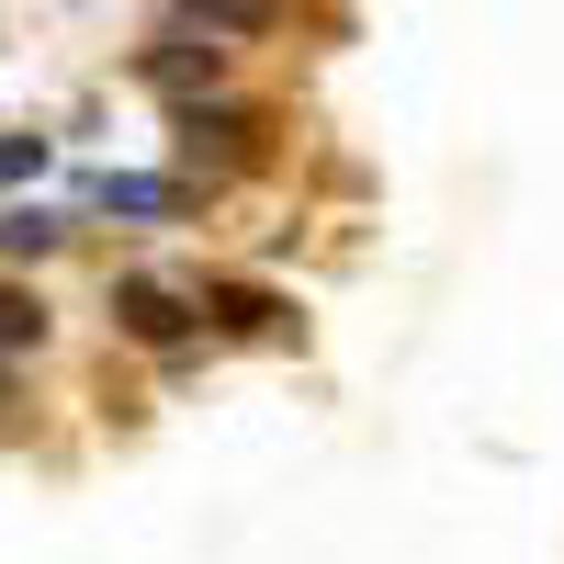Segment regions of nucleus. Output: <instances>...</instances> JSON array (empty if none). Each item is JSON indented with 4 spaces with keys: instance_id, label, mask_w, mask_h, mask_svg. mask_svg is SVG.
Wrapping results in <instances>:
<instances>
[{
    "instance_id": "obj_1",
    "label": "nucleus",
    "mask_w": 564,
    "mask_h": 564,
    "mask_svg": "<svg viewBox=\"0 0 564 564\" xmlns=\"http://www.w3.org/2000/svg\"><path fill=\"white\" fill-rule=\"evenodd\" d=\"M193 316H204V294H193V282H170V271H124V282H113V327H124V339H148V350H181V339H193Z\"/></svg>"
},
{
    "instance_id": "obj_2",
    "label": "nucleus",
    "mask_w": 564,
    "mask_h": 564,
    "mask_svg": "<svg viewBox=\"0 0 564 564\" xmlns=\"http://www.w3.org/2000/svg\"><path fill=\"white\" fill-rule=\"evenodd\" d=\"M90 204H102V215H135V226H159V215H181V181H159V170H102V181H90Z\"/></svg>"
},
{
    "instance_id": "obj_3",
    "label": "nucleus",
    "mask_w": 564,
    "mask_h": 564,
    "mask_svg": "<svg viewBox=\"0 0 564 564\" xmlns=\"http://www.w3.org/2000/svg\"><path fill=\"white\" fill-rule=\"evenodd\" d=\"M181 23H204V34H238V45H260L271 23H282V0H170Z\"/></svg>"
},
{
    "instance_id": "obj_4",
    "label": "nucleus",
    "mask_w": 564,
    "mask_h": 564,
    "mask_svg": "<svg viewBox=\"0 0 564 564\" xmlns=\"http://www.w3.org/2000/svg\"><path fill=\"white\" fill-rule=\"evenodd\" d=\"M159 79H170V90H215V79H226V57H215V45H181V34H170V45H159Z\"/></svg>"
},
{
    "instance_id": "obj_5",
    "label": "nucleus",
    "mask_w": 564,
    "mask_h": 564,
    "mask_svg": "<svg viewBox=\"0 0 564 564\" xmlns=\"http://www.w3.org/2000/svg\"><path fill=\"white\" fill-rule=\"evenodd\" d=\"M34 339H45V305H34V294H12V282H0V361H23Z\"/></svg>"
},
{
    "instance_id": "obj_6",
    "label": "nucleus",
    "mask_w": 564,
    "mask_h": 564,
    "mask_svg": "<svg viewBox=\"0 0 564 564\" xmlns=\"http://www.w3.org/2000/svg\"><path fill=\"white\" fill-rule=\"evenodd\" d=\"M204 305H215L226 327H249V339H260V327H282V305H271V294H249V282H215Z\"/></svg>"
},
{
    "instance_id": "obj_7",
    "label": "nucleus",
    "mask_w": 564,
    "mask_h": 564,
    "mask_svg": "<svg viewBox=\"0 0 564 564\" xmlns=\"http://www.w3.org/2000/svg\"><path fill=\"white\" fill-rule=\"evenodd\" d=\"M0 249H12V260H34V249H57V215H34V204H12V215H0Z\"/></svg>"
},
{
    "instance_id": "obj_8",
    "label": "nucleus",
    "mask_w": 564,
    "mask_h": 564,
    "mask_svg": "<svg viewBox=\"0 0 564 564\" xmlns=\"http://www.w3.org/2000/svg\"><path fill=\"white\" fill-rule=\"evenodd\" d=\"M45 159H57L45 135H0V181H45Z\"/></svg>"
},
{
    "instance_id": "obj_9",
    "label": "nucleus",
    "mask_w": 564,
    "mask_h": 564,
    "mask_svg": "<svg viewBox=\"0 0 564 564\" xmlns=\"http://www.w3.org/2000/svg\"><path fill=\"white\" fill-rule=\"evenodd\" d=\"M0 395H12V361H0Z\"/></svg>"
}]
</instances>
